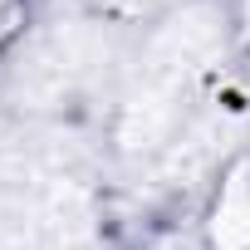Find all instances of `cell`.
I'll return each instance as SVG.
<instances>
[{
  "label": "cell",
  "mask_w": 250,
  "mask_h": 250,
  "mask_svg": "<svg viewBox=\"0 0 250 250\" xmlns=\"http://www.w3.org/2000/svg\"><path fill=\"white\" fill-rule=\"evenodd\" d=\"M20 25V0H0V40Z\"/></svg>",
  "instance_id": "7a4b0ae2"
},
{
  "label": "cell",
  "mask_w": 250,
  "mask_h": 250,
  "mask_svg": "<svg viewBox=\"0 0 250 250\" xmlns=\"http://www.w3.org/2000/svg\"><path fill=\"white\" fill-rule=\"evenodd\" d=\"M216 240L226 250L250 245V182H230L216 201Z\"/></svg>",
  "instance_id": "6da1fadb"
}]
</instances>
